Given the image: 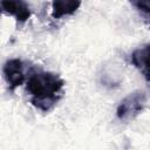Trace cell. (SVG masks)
<instances>
[{
    "label": "cell",
    "mask_w": 150,
    "mask_h": 150,
    "mask_svg": "<svg viewBox=\"0 0 150 150\" xmlns=\"http://www.w3.org/2000/svg\"><path fill=\"white\" fill-rule=\"evenodd\" d=\"M4 77L12 89L18 88L26 81V74L23 70V63L19 59L8 60L2 68Z\"/></svg>",
    "instance_id": "3957f363"
},
{
    "label": "cell",
    "mask_w": 150,
    "mask_h": 150,
    "mask_svg": "<svg viewBox=\"0 0 150 150\" xmlns=\"http://www.w3.org/2000/svg\"><path fill=\"white\" fill-rule=\"evenodd\" d=\"M81 6V0H53L52 15L55 19L73 15Z\"/></svg>",
    "instance_id": "5b68a950"
},
{
    "label": "cell",
    "mask_w": 150,
    "mask_h": 150,
    "mask_svg": "<svg viewBox=\"0 0 150 150\" xmlns=\"http://www.w3.org/2000/svg\"><path fill=\"white\" fill-rule=\"evenodd\" d=\"M146 102H148V96L142 91H135L132 94H129L118 104L117 117L124 122L134 120L144 110Z\"/></svg>",
    "instance_id": "7a4b0ae2"
},
{
    "label": "cell",
    "mask_w": 150,
    "mask_h": 150,
    "mask_svg": "<svg viewBox=\"0 0 150 150\" xmlns=\"http://www.w3.org/2000/svg\"><path fill=\"white\" fill-rule=\"evenodd\" d=\"M1 9L8 15L14 16L20 22H26L30 16V9L25 0H1Z\"/></svg>",
    "instance_id": "277c9868"
},
{
    "label": "cell",
    "mask_w": 150,
    "mask_h": 150,
    "mask_svg": "<svg viewBox=\"0 0 150 150\" xmlns=\"http://www.w3.org/2000/svg\"><path fill=\"white\" fill-rule=\"evenodd\" d=\"M27 93L30 102L40 110L48 111L59 101L62 89V79L53 73L38 71L27 79Z\"/></svg>",
    "instance_id": "6da1fadb"
},
{
    "label": "cell",
    "mask_w": 150,
    "mask_h": 150,
    "mask_svg": "<svg viewBox=\"0 0 150 150\" xmlns=\"http://www.w3.org/2000/svg\"><path fill=\"white\" fill-rule=\"evenodd\" d=\"M148 59H149V46L145 45L143 47L137 48L131 55L132 64L143 74V76L148 80Z\"/></svg>",
    "instance_id": "8992f818"
}]
</instances>
